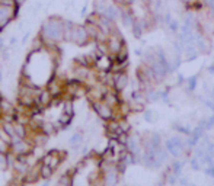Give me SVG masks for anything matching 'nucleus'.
<instances>
[{
	"label": "nucleus",
	"instance_id": "3",
	"mask_svg": "<svg viewBox=\"0 0 214 186\" xmlns=\"http://www.w3.org/2000/svg\"><path fill=\"white\" fill-rule=\"evenodd\" d=\"M66 156H67L66 151H61V150H50V151H47V153L42 156L41 161L44 163V164H48L50 167H53L54 170H57V169L60 167V164L64 161Z\"/></svg>",
	"mask_w": 214,
	"mask_h": 186
},
{
	"label": "nucleus",
	"instance_id": "6",
	"mask_svg": "<svg viewBox=\"0 0 214 186\" xmlns=\"http://www.w3.org/2000/svg\"><path fill=\"white\" fill-rule=\"evenodd\" d=\"M128 84V76L125 71H116V73H112V87L116 90V92H123Z\"/></svg>",
	"mask_w": 214,
	"mask_h": 186
},
{
	"label": "nucleus",
	"instance_id": "12",
	"mask_svg": "<svg viewBox=\"0 0 214 186\" xmlns=\"http://www.w3.org/2000/svg\"><path fill=\"white\" fill-rule=\"evenodd\" d=\"M15 124V132H16V138H29V127L26 124L22 122H13Z\"/></svg>",
	"mask_w": 214,
	"mask_h": 186
},
{
	"label": "nucleus",
	"instance_id": "2",
	"mask_svg": "<svg viewBox=\"0 0 214 186\" xmlns=\"http://www.w3.org/2000/svg\"><path fill=\"white\" fill-rule=\"evenodd\" d=\"M92 109L96 112V115L104 121H111V119H116V113H115V108L109 106L108 103H105L104 100H96V102H90Z\"/></svg>",
	"mask_w": 214,
	"mask_h": 186
},
{
	"label": "nucleus",
	"instance_id": "13",
	"mask_svg": "<svg viewBox=\"0 0 214 186\" xmlns=\"http://www.w3.org/2000/svg\"><path fill=\"white\" fill-rule=\"evenodd\" d=\"M73 113H68V112H64V111H61V113H60V116H58V119H57V122H58V125L61 127V128H67L70 124H71V121H73Z\"/></svg>",
	"mask_w": 214,
	"mask_h": 186
},
{
	"label": "nucleus",
	"instance_id": "7",
	"mask_svg": "<svg viewBox=\"0 0 214 186\" xmlns=\"http://www.w3.org/2000/svg\"><path fill=\"white\" fill-rule=\"evenodd\" d=\"M18 12H19V7L18 9H12V7L0 5V25L5 28L12 19H15L18 16Z\"/></svg>",
	"mask_w": 214,
	"mask_h": 186
},
{
	"label": "nucleus",
	"instance_id": "14",
	"mask_svg": "<svg viewBox=\"0 0 214 186\" xmlns=\"http://www.w3.org/2000/svg\"><path fill=\"white\" fill-rule=\"evenodd\" d=\"M39 175H41V179L48 180V179H51V176L54 175V169L50 167L48 164H44L42 161H39Z\"/></svg>",
	"mask_w": 214,
	"mask_h": 186
},
{
	"label": "nucleus",
	"instance_id": "1",
	"mask_svg": "<svg viewBox=\"0 0 214 186\" xmlns=\"http://www.w3.org/2000/svg\"><path fill=\"white\" fill-rule=\"evenodd\" d=\"M64 19L60 18H50L48 20H45L41 26L39 35L44 39L45 46L56 45L61 41H64Z\"/></svg>",
	"mask_w": 214,
	"mask_h": 186
},
{
	"label": "nucleus",
	"instance_id": "21",
	"mask_svg": "<svg viewBox=\"0 0 214 186\" xmlns=\"http://www.w3.org/2000/svg\"><path fill=\"white\" fill-rule=\"evenodd\" d=\"M56 186H68V185H64V183H60V182H57V185Z\"/></svg>",
	"mask_w": 214,
	"mask_h": 186
},
{
	"label": "nucleus",
	"instance_id": "16",
	"mask_svg": "<svg viewBox=\"0 0 214 186\" xmlns=\"http://www.w3.org/2000/svg\"><path fill=\"white\" fill-rule=\"evenodd\" d=\"M0 153H3V154L10 153V141H7V140L2 137H0Z\"/></svg>",
	"mask_w": 214,
	"mask_h": 186
},
{
	"label": "nucleus",
	"instance_id": "19",
	"mask_svg": "<svg viewBox=\"0 0 214 186\" xmlns=\"http://www.w3.org/2000/svg\"><path fill=\"white\" fill-rule=\"evenodd\" d=\"M15 44H16V38L13 36V38L10 39V45H15Z\"/></svg>",
	"mask_w": 214,
	"mask_h": 186
},
{
	"label": "nucleus",
	"instance_id": "5",
	"mask_svg": "<svg viewBox=\"0 0 214 186\" xmlns=\"http://www.w3.org/2000/svg\"><path fill=\"white\" fill-rule=\"evenodd\" d=\"M89 41H90V38H89V34H87L85 25H76L73 28V31H71V34H70V41L68 42H73V44H76L79 46H83Z\"/></svg>",
	"mask_w": 214,
	"mask_h": 186
},
{
	"label": "nucleus",
	"instance_id": "11",
	"mask_svg": "<svg viewBox=\"0 0 214 186\" xmlns=\"http://www.w3.org/2000/svg\"><path fill=\"white\" fill-rule=\"evenodd\" d=\"M16 109V106L6 98H0V115H9V113H13Z\"/></svg>",
	"mask_w": 214,
	"mask_h": 186
},
{
	"label": "nucleus",
	"instance_id": "4",
	"mask_svg": "<svg viewBox=\"0 0 214 186\" xmlns=\"http://www.w3.org/2000/svg\"><path fill=\"white\" fill-rule=\"evenodd\" d=\"M34 144L29 138H13L10 143V151L16 156L19 154H28L34 151Z\"/></svg>",
	"mask_w": 214,
	"mask_h": 186
},
{
	"label": "nucleus",
	"instance_id": "20",
	"mask_svg": "<svg viewBox=\"0 0 214 186\" xmlns=\"http://www.w3.org/2000/svg\"><path fill=\"white\" fill-rule=\"evenodd\" d=\"M16 2H18V5H19V6H22L23 3H25V0H16Z\"/></svg>",
	"mask_w": 214,
	"mask_h": 186
},
{
	"label": "nucleus",
	"instance_id": "15",
	"mask_svg": "<svg viewBox=\"0 0 214 186\" xmlns=\"http://www.w3.org/2000/svg\"><path fill=\"white\" fill-rule=\"evenodd\" d=\"M83 143V135L80 134V132H76V134H73L71 135V138H70V144L73 146L76 150L80 147V144Z\"/></svg>",
	"mask_w": 214,
	"mask_h": 186
},
{
	"label": "nucleus",
	"instance_id": "18",
	"mask_svg": "<svg viewBox=\"0 0 214 186\" xmlns=\"http://www.w3.org/2000/svg\"><path fill=\"white\" fill-rule=\"evenodd\" d=\"M207 173H208V176H214V169H208Z\"/></svg>",
	"mask_w": 214,
	"mask_h": 186
},
{
	"label": "nucleus",
	"instance_id": "10",
	"mask_svg": "<svg viewBox=\"0 0 214 186\" xmlns=\"http://www.w3.org/2000/svg\"><path fill=\"white\" fill-rule=\"evenodd\" d=\"M166 148L168 151H171V154L173 156H181L182 151H184V143L181 141L179 138H171L168 143H166Z\"/></svg>",
	"mask_w": 214,
	"mask_h": 186
},
{
	"label": "nucleus",
	"instance_id": "17",
	"mask_svg": "<svg viewBox=\"0 0 214 186\" xmlns=\"http://www.w3.org/2000/svg\"><path fill=\"white\" fill-rule=\"evenodd\" d=\"M9 166V161H7V154L0 153V170H6Z\"/></svg>",
	"mask_w": 214,
	"mask_h": 186
},
{
	"label": "nucleus",
	"instance_id": "9",
	"mask_svg": "<svg viewBox=\"0 0 214 186\" xmlns=\"http://www.w3.org/2000/svg\"><path fill=\"white\" fill-rule=\"evenodd\" d=\"M53 95L48 92V89H41L39 93H38V96H37V105H39L41 108L47 109V108H50L51 103H53Z\"/></svg>",
	"mask_w": 214,
	"mask_h": 186
},
{
	"label": "nucleus",
	"instance_id": "8",
	"mask_svg": "<svg viewBox=\"0 0 214 186\" xmlns=\"http://www.w3.org/2000/svg\"><path fill=\"white\" fill-rule=\"evenodd\" d=\"M39 179H41V175H39V163H37L35 166H32L25 175L22 176V185H32V183H37Z\"/></svg>",
	"mask_w": 214,
	"mask_h": 186
}]
</instances>
